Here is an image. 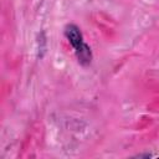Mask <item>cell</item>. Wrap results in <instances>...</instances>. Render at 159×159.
<instances>
[{
	"instance_id": "obj_1",
	"label": "cell",
	"mask_w": 159,
	"mask_h": 159,
	"mask_svg": "<svg viewBox=\"0 0 159 159\" xmlns=\"http://www.w3.org/2000/svg\"><path fill=\"white\" fill-rule=\"evenodd\" d=\"M63 34H65V37L68 40V42L72 45L78 62L82 66H88L92 61V51H91V47L84 42L83 35L80 27L75 24H67L65 26Z\"/></svg>"
}]
</instances>
